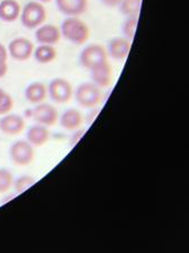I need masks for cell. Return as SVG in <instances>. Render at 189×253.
<instances>
[{"label": "cell", "instance_id": "obj_1", "mask_svg": "<svg viewBox=\"0 0 189 253\" xmlns=\"http://www.w3.org/2000/svg\"><path fill=\"white\" fill-rule=\"evenodd\" d=\"M61 37L72 43L84 44L90 38V28L78 17H67L60 26Z\"/></svg>", "mask_w": 189, "mask_h": 253}, {"label": "cell", "instance_id": "obj_2", "mask_svg": "<svg viewBox=\"0 0 189 253\" xmlns=\"http://www.w3.org/2000/svg\"><path fill=\"white\" fill-rule=\"evenodd\" d=\"M74 98L80 107L86 109L96 108L102 101V91L92 82L80 83L74 90Z\"/></svg>", "mask_w": 189, "mask_h": 253}, {"label": "cell", "instance_id": "obj_3", "mask_svg": "<svg viewBox=\"0 0 189 253\" xmlns=\"http://www.w3.org/2000/svg\"><path fill=\"white\" fill-rule=\"evenodd\" d=\"M47 20V10L43 3L38 1H30L26 3L21 13V22L24 28L29 30L38 29Z\"/></svg>", "mask_w": 189, "mask_h": 253}, {"label": "cell", "instance_id": "obj_4", "mask_svg": "<svg viewBox=\"0 0 189 253\" xmlns=\"http://www.w3.org/2000/svg\"><path fill=\"white\" fill-rule=\"evenodd\" d=\"M9 156L11 162L16 166L25 167L33 163L36 158V150L26 140H17L10 145Z\"/></svg>", "mask_w": 189, "mask_h": 253}, {"label": "cell", "instance_id": "obj_5", "mask_svg": "<svg viewBox=\"0 0 189 253\" xmlns=\"http://www.w3.org/2000/svg\"><path fill=\"white\" fill-rule=\"evenodd\" d=\"M109 58L106 48L101 44L92 43L86 45L79 55V63L86 70H92L98 65L106 63Z\"/></svg>", "mask_w": 189, "mask_h": 253}, {"label": "cell", "instance_id": "obj_6", "mask_svg": "<svg viewBox=\"0 0 189 253\" xmlns=\"http://www.w3.org/2000/svg\"><path fill=\"white\" fill-rule=\"evenodd\" d=\"M48 95L53 102L64 105L74 97V89L66 79L56 78L48 85Z\"/></svg>", "mask_w": 189, "mask_h": 253}, {"label": "cell", "instance_id": "obj_7", "mask_svg": "<svg viewBox=\"0 0 189 253\" xmlns=\"http://www.w3.org/2000/svg\"><path fill=\"white\" fill-rule=\"evenodd\" d=\"M32 118L37 122V124L45 126V127H51L59 121V113L55 106L42 102L32 109Z\"/></svg>", "mask_w": 189, "mask_h": 253}, {"label": "cell", "instance_id": "obj_8", "mask_svg": "<svg viewBox=\"0 0 189 253\" xmlns=\"http://www.w3.org/2000/svg\"><path fill=\"white\" fill-rule=\"evenodd\" d=\"M33 42L26 38H15L8 44V52L10 57L17 61H24L30 59L34 52Z\"/></svg>", "mask_w": 189, "mask_h": 253}, {"label": "cell", "instance_id": "obj_9", "mask_svg": "<svg viewBox=\"0 0 189 253\" xmlns=\"http://www.w3.org/2000/svg\"><path fill=\"white\" fill-rule=\"evenodd\" d=\"M25 126V120L21 115L7 114L0 118V131L6 135H18L24 131Z\"/></svg>", "mask_w": 189, "mask_h": 253}, {"label": "cell", "instance_id": "obj_10", "mask_svg": "<svg viewBox=\"0 0 189 253\" xmlns=\"http://www.w3.org/2000/svg\"><path fill=\"white\" fill-rule=\"evenodd\" d=\"M58 10L68 17H78L88 7V0H56Z\"/></svg>", "mask_w": 189, "mask_h": 253}, {"label": "cell", "instance_id": "obj_11", "mask_svg": "<svg viewBox=\"0 0 189 253\" xmlns=\"http://www.w3.org/2000/svg\"><path fill=\"white\" fill-rule=\"evenodd\" d=\"M60 29L55 24H42L36 30V39L40 44L53 45L61 39Z\"/></svg>", "mask_w": 189, "mask_h": 253}, {"label": "cell", "instance_id": "obj_12", "mask_svg": "<svg viewBox=\"0 0 189 253\" xmlns=\"http://www.w3.org/2000/svg\"><path fill=\"white\" fill-rule=\"evenodd\" d=\"M92 83H94L100 89L108 87L113 83V66L109 61L102 63L91 70Z\"/></svg>", "mask_w": 189, "mask_h": 253}, {"label": "cell", "instance_id": "obj_13", "mask_svg": "<svg viewBox=\"0 0 189 253\" xmlns=\"http://www.w3.org/2000/svg\"><path fill=\"white\" fill-rule=\"evenodd\" d=\"M130 41L126 38H113L108 44V55L115 60L126 59L130 51Z\"/></svg>", "mask_w": 189, "mask_h": 253}, {"label": "cell", "instance_id": "obj_14", "mask_svg": "<svg viewBox=\"0 0 189 253\" xmlns=\"http://www.w3.org/2000/svg\"><path fill=\"white\" fill-rule=\"evenodd\" d=\"M59 122L61 127L64 129H66V131L69 132H74L76 129H79L82 127L84 117L78 109L71 108L65 110V112L60 115Z\"/></svg>", "mask_w": 189, "mask_h": 253}, {"label": "cell", "instance_id": "obj_15", "mask_svg": "<svg viewBox=\"0 0 189 253\" xmlns=\"http://www.w3.org/2000/svg\"><path fill=\"white\" fill-rule=\"evenodd\" d=\"M26 141L34 148H40L44 145L50 139V132L48 127L40 124H36L28 129L26 133Z\"/></svg>", "mask_w": 189, "mask_h": 253}, {"label": "cell", "instance_id": "obj_16", "mask_svg": "<svg viewBox=\"0 0 189 253\" xmlns=\"http://www.w3.org/2000/svg\"><path fill=\"white\" fill-rule=\"evenodd\" d=\"M25 99L32 105H38L44 102L48 97V86L42 82H33L26 87Z\"/></svg>", "mask_w": 189, "mask_h": 253}, {"label": "cell", "instance_id": "obj_17", "mask_svg": "<svg viewBox=\"0 0 189 253\" xmlns=\"http://www.w3.org/2000/svg\"><path fill=\"white\" fill-rule=\"evenodd\" d=\"M21 15V6L16 0L0 1V20L7 23L15 22Z\"/></svg>", "mask_w": 189, "mask_h": 253}, {"label": "cell", "instance_id": "obj_18", "mask_svg": "<svg viewBox=\"0 0 189 253\" xmlns=\"http://www.w3.org/2000/svg\"><path fill=\"white\" fill-rule=\"evenodd\" d=\"M33 56L38 63L49 64L57 58V50L53 45L40 44L34 49Z\"/></svg>", "mask_w": 189, "mask_h": 253}, {"label": "cell", "instance_id": "obj_19", "mask_svg": "<svg viewBox=\"0 0 189 253\" xmlns=\"http://www.w3.org/2000/svg\"><path fill=\"white\" fill-rule=\"evenodd\" d=\"M142 0H121L119 3V10L126 17L136 16L140 14Z\"/></svg>", "mask_w": 189, "mask_h": 253}, {"label": "cell", "instance_id": "obj_20", "mask_svg": "<svg viewBox=\"0 0 189 253\" xmlns=\"http://www.w3.org/2000/svg\"><path fill=\"white\" fill-rule=\"evenodd\" d=\"M137 24H138V15H136V16L127 17L126 21L123 22L122 24L123 38H126V39H128L129 41L133 40L137 30Z\"/></svg>", "mask_w": 189, "mask_h": 253}, {"label": "cell", "instance_id": "obj_21", "mask_svg": "<svg viewBox=\"0 0 189 253\" xmlns=\"http://www.w3.org/2000/svg\"><path fill=\"white\" fill-rule=\"evenodd\" d=\"M14 185V176L10 170L0 168V194H5Z\"/></svg>", "mask_w": 189, "mask_h": 253}, {"label": "cell", "instance_id": "obj_22", "mask_svg": "<svg viewBox=\"0 0 189 253\" xmlns=\"http://www.w3.org/2000/svg\"><path fill=\"white\" fill-rule=\"evenodd\" d=\"M14 108V100L9 93L0 87V116L9 114Z\"/></svg>", "mask_w": 189, "mask_h": 253}, {"label": "cell", "instance_id": "obj_23", "mask_svg": "<svg viewBox=\"0 0 189 253\" xmlns=\"http://www.w3.org/2000/svg\"><path fill=\"white\" fill-rule=\"evenodd\" d=\"M34 183H36V178H34L33 176H30V175L19 176L18 178H16L14 181L15 191H16L17 193L25 192V191L29 190Z\"/></svg>", "mask_w": 189, "mask_h": 253}, {"label": "cell", "instance_id": "obj_24", "mask_svg": "<svg viewBox=\"0 0 189 253\" xmlns=\"http://www.w3.org/2000/svg\"><path fill=\"white\" fill-rule=\"evenodd\" d=\"M84 133H85V129H84V128H79V129H76V131H74V134H73V135L71 136V145H72V147H74L77 142L82 139Z\"/></svg>", "mask_w": 189, "mask_h": 253}, {"label": "cell", "instance_id": "obj_25", "mask_svg": "<svg viewBox=\"0 0 189 253\" xmlns=\"http://www.w3.org/2000/svg\"><path fill=\"white\" fill-rule=\"evenodd\" d=\"M7 71H8V66H7V61H1L0 60V79L3 78L7 74Z\"/></svg>", "mask_w": 189, "mask_h": 253}, {"label": "cell", "instance_id": "obj_26", "mask_svg": "<svg viewBox=\"0 0 189 253\" xmlns=\"http://www.w3.org/2000/svg\"><path fill=\"white\" fill-rule=\"evenodd\" d=\"M8 58V52H7L5 45L0 43V60L1 61H7Z\"/></svg>", "mask_w": 189, "mask_h": 253}, {"label": "cell", "instance_id": "obj_27", "mask_svg": "<svg viewBox=\"0 0 189 253\" xmlns=\"http://www.w3.org/2000/svg\"><path fill=\"white\" fill-rule=\"evenodd\" d=\"M103 5H106L108 7H115L119 6V3L121 2V0H101Z\"/></svg>", "mask_w": 189, "mask_h": 253}, {"label": "cell", "instance_id": "obj_28", "mask_svg": "<svg viewBox=\"0 0 189 253\" xmlns=\"http://www.w3.org/2000/svg\"><path fill=\"white\" fill-rule=\"evenodd\" d=\"M99 112H100V109L98 108V107H96V108H93V113H92L91 115H90V121H88V123H92L94 121V118L98 116V114H99Z\"/></svg>", "mask_w": 189, "mask_h": 253}, {"label": "cell", "instance_id": "obj_29", "mask_svg": "<svg viewBox=\"0 0 189 253\" xmlns=\"http://www.w3.org/2000/svg\"><path fill=\"white\" fill-rule=\"evenodd\" d=\"M37 1L41 2V3H47V2H50V1H51V0H37Z\"/></svg>", "mask_w": 189, "mask_h": 253}]
</instances>
